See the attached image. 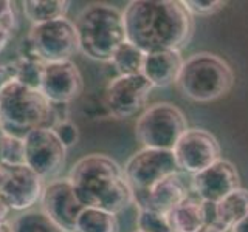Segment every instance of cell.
Listing matches in <instances>:
<instances>
[{"label": "cell", "instance_id": "1", "mask_svg": "<svg viewBox=\"0 0 248 232\" xmlns=\"http://www.w3.org/2000/svg\"><path fill=\"white\" fill-rule=\"evenodd\" d=\"M123 15L127 42L144 54L180 51L194 34V17L175 0H132Z\"/></svg>", "mask_w": 248, "mask_h": 232}, {"label": "cell", "instance_id": "2", "mask_svg": "<svg viewBox=\"0 0 248 232\" xmlns=\"http://www.w3.org/2000/svg\"><path fill=\"white\" fill-rule=\"evenodd\" d=\"M67 178L84 207H98L116 215L135 203L123 167L106 153H89L79 158Z\"/></svg>", "mask_w": 248, "mask_h": 232}, {"label": "cell", "instance_id": "3", "mask_svg": "<svg viewBox=\"0 0 248 232\" xmlns=\"http://www.w3.org/2000/svg\"><path fill=\"white\" fill-rule=\"evenodd\" d=\"M75 27L79 51L92 60L110 64L115 51L127 41L124 15L108 3H89L78 13Z\"/></svg>", "mask_w": 248, "mask_h": 232}, {"label": "cell", "instance_id": "4", "mask_svg": "<svg viewBox=\"0 0 248 232\" xmlns=\"http://www.w3.org/2000/svg\"><path fill=\"white\" fill-rule=\"evenodd\" d=\"M234 84V73L227 60L214 53L200 51L183 62L175 82L178 91L194 102H211L225 96Z\"/></svg>", "mask_w": 248, "mask_h": 232}, {"label": "cell", "instance_id": "5", "mask_svg": "<svg viewBox=\"0 0 248 232\" xmlns=\"http://www.w3.org/2000/svg\"><path fill=\"white\" fill-rule=\"evenodd\" d=\"M51 104L39 90L11 82L0 91V127L5 133L25 138L41 127L50 129Z\"/></svg>", "mask_w": 248, "mask_h": 232}, {"label": "cell", "instance_id": "6", "mask_svg": "<svg viewBox=\"0 0 248 232\" xmlns=\"http://www.w3.org/2000/svg\"><path fill=\"white\" fill-rule=\"evenodd\" d=\"M186 130L183 112L170 102L149 105L135 124V136L146 149L172 150Z\"/></svg>", "mask_w": 248, "mask_h": 232}, {"label": "cell", "instance_id": "7", "mask_svg": "<svg viewBox=\"0 0 248 232\" xmlns=\"http://www.w3.org/2000/svg\"><path fill=\"white\" fill-rule=\"evenodd\" d=\"M28 37L44 64L73 60L75 54L81 53L75 22L68 17L31 27Z\"/></svg>", "mask_w": 248, "mask_h": 232}, {"label": "cell", "instance_id": "8", "mask_svg": "<svg viewBox=\"0 0 248 232\" xmlns=\"http://www.w3.org/2000/svg\"><path fill=\"white\" fill-rule=\"evenodd\" d=\"M129 186L137 193H144L166 176L180 172L172 150L146 149L135 152L123 167Z\"/></svg>", "mask_w": 248, "mask_h": 232}, {"label": "cell", "instance_id": "9", "mask_svg": "<svg viewBox=\"0 0 248 232\" xmlns=\"http://www.w3.org/2000/svg\"><path fill=\"white\" fill-rule=\"evenodd\" d=\"M25 143V164L34 170L44 181L59 178L65 166L67 149L59 141L53 129L41 127L23 138Z\"/></svg>", "mask_w": 248, "mask_h": 232}, {"label": "cell", "instance_id": "10", "mask_svg": "<svg viewBox=\"0 0 248 232\" xmlns=\"http://www.w3.org/2000/svg\"><path fill=\"white\" fill-rule=\"evenodd\" d=\"M45 181L27 164H0V197L13 212H27L39 204Z\"/></svg>", "mask_w": 248, "mask_h": 232}, {"label": "cell", "instance_id": "11", "mask_svg": "<svg viewBox=\"0 0 248 232\" xmlns=\"http://www.w3.org/2000/svg\"><path fill=\"white\" fill-rule=\"evenodd\" d=\"M177 166L186 174L196 175L222 160L217 138L205 129H188L172 149Z\"/></svg>", "mask_w": 248, "mask_h": 232}, {"label": "cell", "instance_id": "12", "mask_svg": "<svg viewBox=\"0 0 248 232\" xmlns=\"http://www.w3.org/2000/svg\"><path fill=\"white\" fill-rule=\"evenodd\" d=\"M39 209L62 232H76V220L84 206L78 200L68 178L59 176L45 183Z\"/></svg>", "mask_w": 248, "mask_h": 232}, {"label": "cell", "instance_id": "13", "mask_svg": "<svg viewBox=\"0 0 248 232\" xmlns=\"http://www.w3.org/2000/svg\"><path fill=\"white\" fill-rule=\"evenodd\" d=\"M152 88L143 74L113 77L104 91L110 116L115 119H129L135 116L143 110Z\"/></svg>", "mask_w": 248, "mask_h": 232}, {"label": "cell", "instance_id": "14", "mask_svg": "<svg viewBox=\"0 0 248 232\" xmlns=\"http://www.w3.org/2000/svg\"><path fill=\"white\" fill-rule=\"evenodd\" d=\"M39 91L51 104L70 105L84 93V77L79 67L73 60L45 64Z\"/></svg>", "mask_w": 248, "mask_h": 232}, {"label": "cell", "instance_id": "15", "mask_svg": "<svg viewBox=\"0 0 248 232\" xmlns=\"http://www.w3.org/2000/svg\"><path fill=\"white\" fill-rule=\"evenodd\" d=\"M240 188L236 166L228 160H219L213 166L191 176V192L205 203H217Z\"/></svg>", "mask_w": 248, "mask_h": 232}, {"label": "cell", "instance_id": "16", "mask_svg": "<svg viewBox=\"0 0 248 232\" xmlns=\"http://www.w3.org/2000/svg\"><path fill=\"white\" fill-rule=\"evenodd\" d=\"M191 195V189L182 180L180 174L166 176L144 193L134 195L137 207H146L151 211L168 215L172 209Z\"/></svg>", "mask_w": 248, "mask_h": 232}, {"label": "cell", "instance_id": "17", "mask_svg": "<svg viewBox=\"0 0 248 232\" xmlns=\"http://www.w3.org/2000/svg\"><path fill=\"white\" fill-rule=\"evenodd\" d=\"M206 224L228 232L248 214V190L239 188L217 203H205Z\"/></svg>", "mask_w": 248, "mask_h": 232}, {"label": "cell", "instance_id": "18", "mask_svg": "<svg viewBox=\"0 0 248 232\" xmlns=\"http://www.w3.org/2000/svg\"><path fill=\"white\" fill-rule=\"evenodd\" d=\"M185 59L180 51L163 50L147 53L141 74L151 82L152 87H169L177 82Z\"/></svg>", "mask_w": 248, "mask_h": 232}, {"label": "cell", "instance_id": "19", "mask_svg": "<svg viewBox=\"0 0 248 232\" xmlns=\"http://www.w3.org/2000/svg\"><path fill=\"white\" fill-rule=\"evenodd\" d=\"M174 232H199L206 226L205 201L196 195H188L168 214Z\"/></svg>", "mask_w": 248, "mask_h": 232}, {"label": "cell", "instance_id": "20", "mask_svg": "<svg viewBox=\"0 0 248 232\" xmlns=\"http://www.w3.org/2000/svg\"><path fill=\"white\" fill-rule=\"evenodd\" d=\"M70 5L67 0H25L22 2V13L34 27L67 17Z\"/></svg>", "mask_w": 248, "mask_h": 232}, {"label": "cell", "instance_id": "21", "mask_svg": "<svg viewBox=\"0 0 248 232\" xmlns=\"http://www.w3.org/2000/svg\"><path fill=\"white\" fill-rule=\"evenodd\" d=\"M118 229L116 215L98 207H84L76 220V232H118Z\"/></svg>", "mask_w": 248, "mask_h": 232}, {"label": "cell", "instance_id": "22", "mask_svg": "<svg viewBox=\"0 0 248 232\" xmlns=\"http://www.w3.org/2000/svg\"><path fill=\"white\" fill-rule=\"evenodd\" d=\"M144 58L146 54L138 46L126 41L115 51L110 64L116 70L118 76H135L141 74Z\"/></svg>", "mask_w": 248, "mask_h": 232}, {"label": "cell", "instance_id": "23", "mask_svg": "<svg viewBox=\"0 0 248 232\" xmlns=\"http://www.w3.org/2000/svg\"><path fill=\"white\" fill-rule=\"evenodd\" d=\"M13 232H62L41 209L22 212L11 220Z\"/></svg>", "mask_w": 248, "mask_h": 232}, {"label": "cell", "instance_id": "24", "mask_svg": "<svg viewBox=\"0 0 248 232\" xmlns=\"http://www.w3.org/2000/svg\"><path fill=\"white\" fill-rule=\"evenodd\" d=\"M16 82L30 88L39 90L44 73V62L41 60H28V59H16Z\"/></svg>", "mask_w": 248, "mask_h": 232}, {"label": "cell", "instance_id": "25", "mask_svg": "<svg viewBox=\"0 0 248 232\" xmlns=\"http://www.w3.org/2000/svg\"><path fill=\"white\" fill-rule=\"evenodd\" d=\"M16 29H17V10H16V2L0 0V53H2L8 46V44L11 42Z\"/></svg>", "mask_w": 248, "mask_h": 232}, {"label": "cell", "instance_id": "26", "mask_svg": "<svg viewBox=\"0 0 248 232\" xmlns=\"http://www.w3.org/2000/svg\"><path fill=\"white\" fill-rule=\"evenodd\" d=\"M0 164H25V143H23V138L5 133L2 147H0Z\"/></svg>", "mask_w": 248, "mask_h": 232}, {"label": "cell", "instance_id": "27", "mask_svg": "<svg viewBox=\"0 0 248 232\" xmlns=\"http://www.w3.org/2000/svg\"><path fill=\"white\" fill-rule=\"evenodd\" d=\"M137 228L143 232H174L168 220V215L146 207H138Z\"/></svg>", "mask_w": 248, "mask_h": 232}, {"label": "cell", "instance_id": "28", "mask_svg": "<svg viewBox=\"0 0 248 232\" xmlns=\"http://www.w3.org/2000/svg\"><path fill=\"white\" fill-rule=\"evenodd\" d=\"M81 112L84 116H87L89 119H104L106 116H110L104 95L103 96L89 95L84 99V102L81 105Z\"/></svg>", "mask_w": 248, "mask_h": 232}, {"label": "cell", "instance_id": "29", "mask_svg": "<svg viewBox=\"0 0 248 232\" xmlns=\"http://www.w3.org/2000/svg\"><path fill=\"white\" fill-rule=\"evenodd\" d=\"M182 5L192 17H197V15L205 17V15H211L220 11L225 6V2H220V0H183Z\"/></svg>", "mask_w": 248, "mask_h": 232}, {"label": "cell", "instance_id": "30", "mask_svg": "<svg viewBox=\"0 0 248 232\" xmlns=\"http://www.w3.org/2000/svg\"><path fill=\"white\" fill-rule=\"evenodd\" d=\"M53 130H54V133H56V136L59 138V141L65 145L67 150L70 149V147L76 145L78 141H79V138H81L79 127H78L72 119L59 122L58 126L53 127Z\"/></svg>", "mask_w": 248, "mask_h": 232}, {"label": "cell", "instance_id": "31", "mask_svg": "<svg viewBox=\"0 0 248 232\" xmlns=\"http://www.w3.org/2000/svg\"><path fill=\"white\" fill-rule=\"evenodd\" d=\"M16 81V65L13 62H3L0 64V91H2L6 85Z\"/></svg>", "mask_w": 248, "mask_h": 232}, {"label": "cell", "instance_id": "32", "mask_svg": "<svg viewBox=\"0 0 248 232\" xmlns=\"http://www.w3.org/2000/svg\"><path fill=\"white\" fill-rule=\"evenodd\" d=\"M11 214H13V211L10 209V206H8L3 201V198L0 197V224L10 223L11 221Z\"/></svg>", "mask_w": 248, "mask_h": 232}, {"label": "cell", "instance_id": "33", "mask_svg": "<svg viewBox=\"0 0 248 232\" xmlns=\"http://www.w3.org/2000/svg\"><path fill=\"white\" fill-rule=\"evenodd\" d=\"M231 232H248V214L231 228Z\"/></svg>", "mask_w": 248, "mask_h": 232}, {"label": "cell", "instance_id": "34", "mask_svg": "<svg viewBox=\"0 0 248 232\" xmlns=\"http://www.w3.org/2000/svg\"><path fill=\"white\" fill-rule=\"evenodd\" d=\"M0 232H13L11 221L10 223H2V224H0Z\"/></svg>", "mask_w": 248, "mask_h": 232}, {"label": "cell", "instance_id": "35", "mask_svg": "<svg viewBox=\"0 0 248 232\" xmlns=\"http://www.w3.org/2000/svg\"><path fill=\"white\" fill-rule=\"evenodd\" d=\"M199 232H222V231L216 229L214 226H209V224H206V226H203V228H202Z\"/></svg>", "mask_w": 248, "mask_h": 232}, {"label": "cell", "instance_id": "36", "mask_svg": "<svg viewBox=\"0 0 248 232\" xmlns=\"http://www.w3.org/2000/svg\"><path fill=\"white\" fill-rule=\"evenodd\" d=\"M3 138H5V131H3V129L0 127V147H2V141H3Z\"/></svg>", "mask_w": 248, "mask_h": 232}, {"label": "cell", "instance_id": "37", "mask_svg": "<svg viewBox=\"0 0 248 232\" xmlns=\"http://www.w3.org/2000/svg\"><path fill=\"white\" fill-rule=\"evenodd\" d=\"M135 232H143V231H138V229H137V231H135Z\"/></svg>", "mask_w": 248, "mask_h": 232}]
</instances>
